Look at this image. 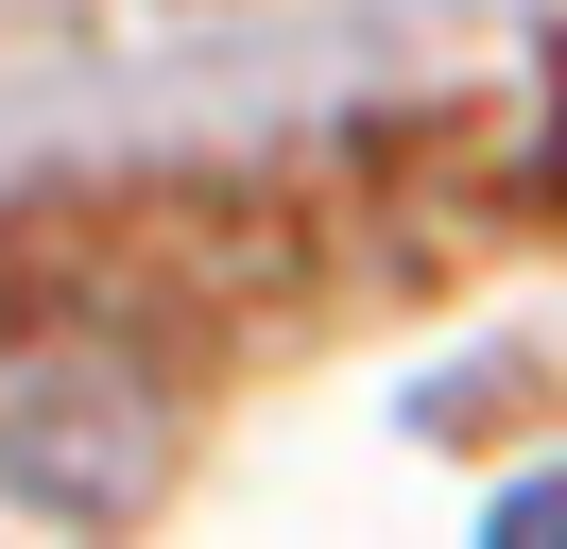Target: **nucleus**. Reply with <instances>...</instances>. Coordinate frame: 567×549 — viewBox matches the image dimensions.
Returning a JSON list of instances; mask_svg holds the SVG:
<instances>
[{
  "label": "nucleus",
  "mask_w": 567,
  "mask_h": 549,
  "mask_svg": "<svg viewBox=\"0 0 567 549\" xmlns=\"http://www.w3.org/2000/svg\"><path fill=\"white\" fill-rule=\"evenodd\" d=\"M482 549H567V464H550V480H516V498L482 515Z\"/></svg>",
  "instance_id": "obj_1"
}]
</instances>
